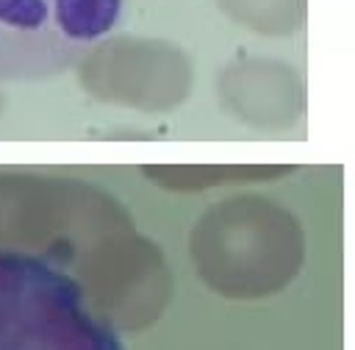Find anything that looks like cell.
<instances>
[{
	"mask_svg": "<svg viewBox=\"0 0 355 350\" xmlns=\"http://www.w3.org/2000/svg\"><path fill=\"white\" fill-rule=\"evenodd\" d=\"M222 94L250 119H283L300 103V81L286 64L241 61L222 72Z\"/></svg>",
	"mask_w": 355,
	"mask_h": 350,
	"instance_id": "3957f363",
	"label": "cell"
},
{
	"mask_svg": "<svg viewBox=\"0 0 355 350\" xmlns=\"http://www.w3.org/2000/svg\"><path fill=\"white\" fill-rule=\"evenodd\" d=\"M233 22L261 36H288L302 28L308 0H214Z\"/></svg>",
	"mask_w": 355,
	"mask_h": 350,
	"instance_id": "277c9868",
	"label": "cell"
},
{
	"mask_svg": "<svg viewBox=\"0 0 355 350\" xmlns=\"http://www.w3.org/2000/svg\"><path fill=\"white\" fill-rule=\"evenodd\" d=\"M80 78L89 92L105 100L164 108L189 92L191 67L172 42L108 33L83 56Z\"/></svg>",
	"mask_w": 355,
	"mask_h": 350,
	"instance_id": "7a4b0ae2",
	"label": "cell"
},
{
	"mask_svg": "<svg viewBox=\"0 0 355 350\" xmlns=\"http://www.w3.org/2000/svg\"><path fill=\"white\" fill-rule=\"evenodd\" d=\"M125 0H0V78H44L80 61Z\"/></svg>",
	"mask_w": 355,
	"mask_h": 350,
	"instance_id": "6da1fadb",
	"label": "cell"
}]
</instances>
